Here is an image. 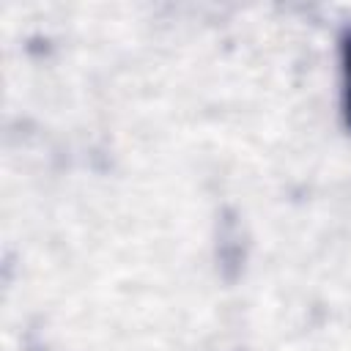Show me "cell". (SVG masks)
<instances>
[{
    "mask_svg": "<svg viewBox=\"0 0 351 351\" xmlns=\"http://www.w3.org/2000/svg\"><path fill=\"white\" fill-rule=\"evenodd\" d=\"M343 63H346V121L351 126V33L343 44Z\"/></svg>",
    "mask_w": 351,
    "mask_h": 351,
    "instance_id": "cell-1",
    "label": "cell"
}]
</instances>
